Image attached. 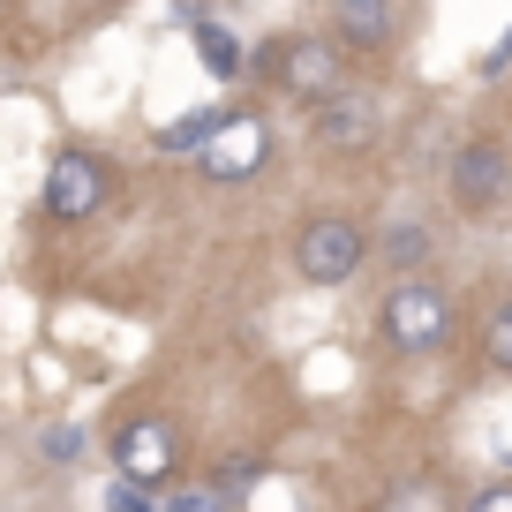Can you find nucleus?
<instances>
[{
	"label": "nucleus",
	"mask_w": 512,
	"mask_h": 512,
	"mask_svg": "<svg viewBox=\"0 0 512 512\" xmlns=\"http://www.w3.org/2000/svg\"><path fill=\"white\" fill-rule=\"evenodd\" d=\"M324 38H332L339 53H384L392 38H400V8L392 0H339V8H324Z\"/></svg>",
	"instance_id": "obj_9"
},
{
	"label": "nucleus",
	"mask_w": 512,
	"mask_h": 512,
	"mask_svg": "<svg viewBox=\"0 0 512 512\" xmlns=\"http://www.w3.org/2000/svg\"><path fill=\"white\" fill-rule=\"evenodd\" d=\"M226 113H234V106H189L181 121H166L159 136H151V144H159V151H189V159H196V151H204L211 136L226 128Z\"/></svg>",
	"instance_id": "obj_14"
},
{
	"label": "nucleus",
	"mask_w": 512,
	"mask_h": 512,
	"mask_svg": "<svg viewBox=\"0 0 512 512\" xmlns=\"http://www.w3.org/2000/svg\"><path fill=\"white\" fill-rule=\"evenodd\" d=\"M452 204H460L467 219L505 211L512 204V144H497V136H467V144L452 151Z\"/></svg>",
	"instance_id": "obj_6"
},
{
	"label": "nucleus",
	"mask_w": 512,
	"mask_h": 512,
	"mask_svg": "<svg viewBox=\"0 0 512 512\" xmlns=\"http://www.w3.org/2000/svg\"><path fill=\"white\" fill-rule=\"evenodd\" d=\"M460 512H512V482H482V490L467 497Z\"/></svg>",
	"instance_id": "obj_20"
},
{
	"label": "nucleus",
	"mask_w": 512,
	"mask_h": 512,
	"mask_svg": "<svg viewBox=\"0 0 512 512\" xmlns=\"http://www.w3.org/2000/svg\"><path fill=\"white\" fill-rule=\"evenodd\" d=\"M475 76H482V83H505V76H512V31H505V38H497V46L475 61Z\"/></svg>",
	"instance_id": "obj_18"
},
{
	"label": "nucleus",
	"mask_w": 512,
	"mask_h": 512,
	"mask_svg": "<svg viewBox=\"0 0 512 512\" xmlns=\"http://www.w3.org/2000/svg\"><path fill=\"white\" fill-rule=\"evenodd\" d=\"M106 196H113V166L98 151H53L46 159V219L83 226L106 211Z\"/></svg>",
	"instance_id": "obj_7"
},
{
	"label": "nucleus",
	"mask_w": 512,
	"mask_h": 512,
	"mask_svg": "<svg viewBox=\"0 0 512 512\" xmlns=\"http://www.w3.org/2000/svg\"><path fill=\"white\" fill-rule=\"evenodd\" d=\"M83 452H91V430H83V422H46V430H38V460L46 467H76Z\"/></svg>",
	"instance_id": "obj_15"
},
{
	"label": "nucleus",
	"mask_w": 512,
	"mask_h": 512,
	"mask_svg": "<svg viewBox=\"0 0 512 512\" xmlns=\"http://www.w3.org/2000/svg\"><path fill=\"white\" fill-rule=\"evenodd\" d=\"M482 362H490L497 377H512V294L490 309V324H482Z\"/></svg>",
	"instance_id": "obj_16"
},
{
	"label": "nucleus",
	"mask_w": 512,
	"mask_h": 512,
	"mask_svg": "<svg viewBox=\"0 0 512 512\" xmlns=\"http://www.w3.org/2000/svg\"><path fill=\"white\" fill-rule=\"evenodd\" d=\"M159 512H226V505L211 497V482H174V490L159 497Z\"/></svg>",
	"instance_id": "obj_17"
},
{
	"label": "nucleus",
	"mask_w": 512,
	"mask_h": 512,
	"mask_svg": "<svg viewBox=\"0 0 512 512\" xmlns=\"http://www.w3.org/2000/svg\"><path fill=\"white\" fill-rule=\"evenodd\" d=\"M377 256L392 264L400 279H422V264L437 256V234L422 219H400V226H384V241H377Z\"/></svg>",
	"instance_id": "obj_12"
},
{
	"label": "nucleus",
	"mask_w": 512,
	"mask_h": 512,
	"mask_svg": "<svg viewBox=\"0 0 512 512\" xmlns=\"http://www.w3.org/2000/svg\"><path fill=\"white\" fill-rule=\"evenodd\" d=\"M384 339H392V354H437L452 339V294L437 287L430 272L422 279H400V287L384 294Z\"/></svg>",
	"instance_id": "obj_4"
},
{
	"label": "nucleus",
	"mask_w": 512,
	"mask_h": 512,
	"mask_svg": "<svg viewBox=\"0 0 512 512\" xmlns=\"http://www.w3.org/2000/svg\"><path fill=\"white\" fill-rule=\"evenodd\" d=\"M309 128H317V144L339 151V159H362V151L384 144V98L369 91H339L324 106H309Z\"/></svg>",
	"instance_id": "obj_8"
},
{
	"label": "nucleus",
	"mask_w": 512,
	"mask_h": 512,
	"mask_svg": "<svg viewBox=\"0 0 512 512\" xmlns=\"http://www.w3.org/2000/svg\"><path fill=\"white\" fill-rule=\"evenodd\" d=\"M181 23H189L196 61H204L211 83H241V76H249V46H241V38L219 23V8H181Z\"/></svg>",
	"instance_id": "obj_10"
},
{
	"label": "nucleus",
	"mask_w": 512,
	"mask_h": 512,
	"mask_svg": "<svg viewBox=\"0 0 512 512\" xmlns=\"http://www.w3.org/2000/svg\"><path fill=\"white\" fill-rule=\"evenodd\" d=\"M264 166H272V121H264L256 106H234L226 128L196 151V174L219 181V189H241V181H256Z\"/></svg>",
	"instance_id": "obj_5"
},
{
	"label": "nucleus",
	"mask_w": 512,
	"mask_h": 512,
	"mask_svg": "<svg viewBox=\"0 0 512 512\" xmlns=\"http://www.w3.org/2000/svg\"><path fill=\"white\" fill-rule=\"evenodd\" d=\"M369 512H460V497H452L445 475H400V482H384V490H377Z\"/></svg>",
	"instance_id": "obj_11"
},
{
	"label": "nucleus",
	"mask_w": 512,
	"mask_h": 512,
	"mask_svg": "<svg viewBox=\"0 0 512 512\" xmlns=\"http://www.w3.org/2000/svg\"><path fill=\"white\" fill-rule=\"evenodd\" d=\"M256 76H272L287 98H302V106H324V98L347 91V53L332 46L324 31H279L264 38V46L249 53Z\"/></svg>",
	"instance_id": "obj_1"
},
{
	"label": "nucleus",
	"mask_w": 512,
	"mask_h": 512,
	"mask_svg": "<svg viewBox=\"0 0 512 512\" xmlns=\"http://www.w3.org/2000/svg\"><path fill=\"white\" fill-rule=\"evenodd\" d=\"M106 512H159V497L128 490V482H106Z\"/></svg>",
	"instance_id": "obj_19"
},
{
	"label": "nucleus",
	"mask_w": 512,
	"mask_h": 512,
	"mask_svg": "<svg viewBox=\"0 0 512 512\" xmlns=\"http://www.w3.org/2000/svg\"><path fill=\"white\" fill-rule=\"evenodd\" d=\"M369 264V226L347 219V211H317V219L294 226V272L309 287H347Z\"/></svg>",
	"instance_id": "obj_3"
},
{
	"label": "nucleus",
	"mask_w": 512,
	"mask_h": 512,
	"mask_svg": "<svg viewBox=\"0 0 512 512\" xmlns=\"http://www.w3.org/2000/svg\"><path fill=\"white\" fill-rule=\"evenodd\" d=\"M113 482L166 497L181 482V430L166 415H121V430H113Z\"/></svg>",
	"instance_id": "obj_2"
},
{
	"label": "nucleus",
	"mask_w": 512,
	"mask_h": 512,
	"mask_svg": "<svg viewBox=\"0 0 512 512\" xmlns=\"http://www.w3.org/2000/svg\"><path fill=\"white\" fill-rule=\"evenodd\" d=\"M204 482H211V497H219L226 512H234V505H249V497H256V482H264V452H226V460L211 467Z\"/></svg>",
	"instance_id": "obj_13"
}]
</instances>
